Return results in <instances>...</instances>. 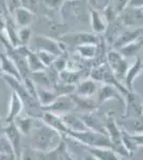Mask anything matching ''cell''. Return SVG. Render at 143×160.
Masks as SVG:
<instances>
[{
    "label": "cell",
    "mask_w": 143,
    "mask_h": 160,
    "mask_svg": "<svg viewBox=\"0 0 143 160\" xmlns=\"http://www.w3.org/2000/svg\"><path fill=\"white\" fill-rule=\"evenodd\" d=\"M2 79L7 82V84L12 89V91H14L16 94L19 96V98L22 99L23 106H24V110L26 115H29L31 118H42L44 111L42 109L40 102L36 97L32 96L28 90L26 89L23 81H18L17 79L13 78V77L7 76L3 75Z\"/></svg>",
    "instance_id": "cell-1"
},
{
    "label": "cell",
    "mask_w": 143,
    "mask_h": 160,
    "mask_svg": "<svg viewBox=\"0 0 143 160\" xmlns=\"http://www.w3.org/2000/svg\"><path fill=\"white\" fill-rule=\"evenodd\" d=\"M59 133L46 125L42 120H38L34 128L28 137L30 138L29 146L40 152H48L53 148L54 140Z\"/></svg>",
    "instance_id": "cell-2"
},
{
    "label": "cell",
    "mask_w": 143,
    "mask_h": 160,
    "mask_svg": "<svg viewBox=\"0 0 143 160\" xmlns=\"http://www.w3.org/2000/svg\"><path fill=\"white\" fill-rule=\"evenodd\" d=\"M88 3V2H87ZM84 0H66L60 9V15L64 20L72 22H84L87 20L88 9Z\"/></svg>",
    "instance_id": "cell-3"
},
{
    "label": "cell",
    "mask_w": 143,
    "mask_h": 160,
    "mask_svg": "<svg viewBox=\"0 0 143 160\" xmlns=\"http://www.w3.org/2000/svg\"><path fill=\"white\" fill-rule=\"evenodd\" d=\"M60 42L65 44L66 47H78L81 45H87V44H92V45H97L100 42V37H97L94 33H88L84 31H78L74 33H66L60 38Z\"/></svg>",
    "instance_id": "cell-4"
},
{
    "label": "cell",
    "mask_w": 143,
    "mask_h": 160,
    "mask_svg": "<svg viewBox=\"0 0 143 160\" xmlns=\"http://www.w3.org/2000/svg\"><path fill=\"white\" fill-rule=\"evenodd\" d=\"M106 61H107L106 63L108 64L109 68L114 74V76L119 80H124L126 72L129 68L128 61L126 60V58H124L118 50L113 49L107 52Z\"/></svg>",
    "instance_id": "cell-5"
},
{
    "label": "cell",
    "mask_w": 143,
    "mask_h": 160,
    "mask_svg": "<svg viewBox=\"0 0 143 160\" xmlns=\"http://www.w3.org/2000/svg\"><path fill=\"white\" fill-rule=\"evenodd\" d=\"M125 110L122 118H137L143 117V99L137 92H129L125 97Z\"/></svg>",
    "instance_id": "cell-6"
},
{
    "label": "cell",
    "mask_w": 143,
    "mask_h": 160,
    "mask_svg": "<svg viewBox=\"0 0 143 160\" xmlns=\"http://www.w3.org/2000/svg\"><path fill=\"white\" fill-rule=\"evenodd\" d=\"M34 44L36 50L46 51V52L53 53L57 57L65 52V49L67 48L64 43L46 37V35H36L34 38Z\"/></svg>",
    "instance_id": "cell-7"
},
{
    "label": "cell",
    "mask_w": 143,
    "mask_h": 160,
    "mask_svg": "<svg viewBox=\"0 0 143 160\" xmlns=\"http://www.w3.org/2000/svg\"><path fill=\"white\" fill-rule=\"evenodd\" d=\"M119 17L125 28H130V29L143 28V11L141 9L127 7Z\"/></svg>",
    "instance_id": "cell-8"
},
{
    "label": "cell",
    "mask_w": 143,
    "mask_h": 160,
    "mask_svg": "<svg viewBox=\"0 0 143 160\" xmlns=\"http://www.w3.org/2000/svg\"><path fill=\"white\" fill-rule=\"evenodd\" d=\"M3 136L8 139V141L11 144L14 155L17 160H20L23 152V144H22V133L18 130L14 123H9L6 125L3 130Z\"/></svg>",
    "instance_id": "cell-9"
},
{
    "label": "cell",
    "mask_w": 143,
    "mask_h": 160,
    "mask_svg": "<svg viewBox=\"0 0 143 160\" xmlns=\"http://www.w3.org/2000/svg\"><path fill=\"white\" fill-rule=\"evenodd\" d=\"M79 117L89 130L107 135V131L105 128V121H104L105 114H100L97 111H93V112L79 113Z\"/></svg>",
    "instance_id": "cell-10"
},
{
    "label": "cell",
    "mask_w": 143,
    "mask_h": 160,
    "mask_svg": "<svg viewBox=\"0 0 143 160\" xmlns=\"http://www.w3.org/2000/svg\"><path fill=\"white\" fill-rule=\"evenodd\" d=\"M43 111L54 113L57 115H64L75 111V104L73 102L71 95L69 96H60L51 105L47 107H42Z\"/></svg>",
    "instance_id": "cell-11"
},
{
    "label": "cell",
    "mask_w": 143,
    "mask_h": 160,
    "mask_svg": "<svg viewBox=\"0 0 143 160\" xmlns=\"http://www.w3.org/2000/svg\"><path fill=\"white\" fill-rule=\"evenodd\" d=\"M97 100H96V104L98 107H100L103 104H105L107 100H116L121 105H125V98L122 95V93L119 91L116 88L110 84H103L100 88H98L97 90Z\"/></svg>",
    "instance_id": "cell-12"
},
{
    "label": "cell",
    "mask_w": 143,
    "mask_h": 160,
    "mask_svg": "<svg viewBox=\"0 0 143 160\" xmlns=\"http://www.w3.org/2000/svg\"><path fill=\"white\" fill-rule=\"evenodd\" d=\"M105 121V128L107 131V135L110 138V140L113 142L115 145H121L122 144V132L123 129L120 127L118 121L115 120L113 115V112H107L104 118Z\"/></svg>",
    "instance_id": "cell-13"
},
{
    "label": "cell",
    "mask_w": 143,
    "mask_h": 160,
    "mask_svg": "<svg viewBox=\"0 0 143 160\" xmlns=\"http://www.w3.org/2000/svg\"><path fill=\"white\" fill-rule=\"evenodd\" d=\"M143 73V60L141 57H137L136 61L131 64L124 77V86L129 91H134V82Z\"/></svg>",
    "instance_id": "cell-14"
},
{
    "label": "cell",
    "mask_w": 143,
    "mask_h": 160,
    "mask_svg": "<svg viewBox=\"0 0 143 160\" xmlns=\"http://www.w3.org/2000/svg\"><path fill=\"white\" fill-rule=\"evenodd\" d=\"M140 38H142V28L140 29H130V28H125L122 33L119 35V38H116V41L112 45V48L115 50L120 49L121 47L127 45V44L135 42V41L139 40Z\"/></svg>",
    "instance_id": "cell-15"
},
{
    "label": "cell",
    "mask_w": 143,
    "mask_h": 160,
    "mask_svg": "<svg viewBox=\"0 0 143 160\" xmlns=\"http://www.w3.org/2000/svg\"><path fill=\"white\" fill-rule=\"evenodd\" d=\"M24 110V106H23L22 99L19 98V96L15 93L14 91L11 92V96H10V104H9V110H8V114L4 118L7 124L13 123L15 121V118L19 117V114L22 113V111Z\"/></svg>",
    "instance_id": "cell-16"
},
{
    "label": "cell",
    "mask_w": 143,
    "mask_h": 160,
    "mask_svg": "<svg viewBox=\"0 0 143 160\" xmlns=\"http://www.w3.org/2000/svg\"><path fill=\"white\" fill-rule=\"evenodd\" d=\"M125 29V27H124V25L122 24L121 19L116 18L115 20H113V22H109L107 28H106V31L105 33H104V40H105V42L107 43V45H110L111 47H112V45L114 44V42L116 41V38H119V35L122 33V31Z\"/></svg>",
    "instance_id": "cell-17"
},
{
    "label": "cell",
    "mask_w": 143,
    "mask_h": 160,
    "mask_svg": "<svg viewBox=\"0 0 143 160\" xmlns=\"http://www.w3.org/2000/svg\"><path fill=\"white\" fill-rule=\"evenodd\" d=\"M89 19L90 25L92 28L94 34H103L105 33L106 28L108 26V22H106L105 17H104L103 13L95 11V10L89 9Z\"/></svg>",
    "instance_id": "cell-18"
},
{
    "label": "cell",
    "mask_w": 143,
    "mask_h": 160,
    "mask_svg": "<svg viewBox=\"0 0 143 160\" xmlns=\"http://www.w3.org/2000/svg\"><path fill=\"white\" fill-rule=\"evenodd\" d=\"M81 146L87 152V154L92 155L97 160H121V157L110 148H92V146H84V145Z\"/></svg>",
    "instance_id": "cell-19"
},
{
    "label": "cell",
    "mask_w": 143,
    "mask_h": 160,
    "mask_svg": "<svg viewBox=\"0 0 143 160\" xmlns=\"http://www.w3.org/2000/svg\"><path fill=\"white\" fill-rule=\"evenodd\" d=\"M13 18H14L15 22L18 26V28L23 27H29L31 24L34 22L35 14L31 12L30 10L26 9L24 7H20L13 13Z\"/></svg>",
    "instance_id": "cell-20"
},
{
    "label": "cell",
    "mask_w": 143,
    "mask_h": 160,
    "mask_svg": "<svg viewBox=\"0 0 143 160\" xmlns=\"http://www.w3.org/2000/svg\"><path fill=\"white\" fill-rule=\"evenodd\" d=\"M0 71L2 72L3 75L13 77V78L17 79L18 81H23L22 76H20L15 63L4 52L0 53Z\"/></svg>",
    "instance_id": "cell-21"
},
{
    "label": "cell",
    "mask_w": 143,
    "mask_h": 160,
    "mask_svg": "<svg viewBox=\"0 0 143 160\" xmlns=\"http://www.w3.org/2000/svg\"><path fill=\"white\" fill-rule=\"evenodd\" d=\"M97 90H98L97 82L91 78H88V79H84V80H82V81H80L79 83L77 84L75 94L80 97L91 98L93 95L97 93Z\"/></svg>",
    "instance_id": "cell-22"
},
{
    "label": "cell",
    "mask_w": 143,
    "mask_h": 160,
    "mask_svg": "<svg viewBox=\"0 0 143 160\" xmlns=\"http://www.w3.org/2000/svg\"><path fill=\"white\" fill-rule=\"evenodd\" d=\"M118 124L122 129L131 135L143 133V117L137 118H121Z\"/></svg>",
    "instance_id": "cell-23"
},
{
    "label": "cell",
    "mask_w": 143,
    "mask_h": 160,
    "mask_svg": "<svg viewBox=\"0 0 143 160\" xmlns=\"http://www.w3.org/2000/svg\"><path fill=\"white\" fill-rule=\"evenodd\" d=\"M61 120L63 121V123L65 124L67 129H69V130H73V131L88 130L87 126L82 122L79 114H76V113H74V112L66 113V114H64V115H61Z\"/></svg>",
    "instance_id": "cell-24"
},
{
    "label": "cell",
    "mask_w": 143,
    "mask_h": 160,
    "mask_svg": "<svg viewBox=\"0 0 143 160\" xmlns=\"http://www.w3.org/2000/svg\"><path fill=\"white\" fill-rule=\"evenodd\" d=\"M71 97L75 104V110L81 111V113L93 112V111L97 110V108H98L97 104H96V102L92 100L91 98L80 97L76 94H72Z\"/></svg>",
    "instance_id": "cell-25"
},
{
    "label": "cell",
    "mask_w": 143,
    "mask_h": 160,
    "mask_svg": "<svg viewBox=\"0 0 143 160\" xmlns=\"http://www.w3.org/2000/svg\"><path fill=\"white\" fill-rule=\"evenodd\" d=\"M38 120H40V118H34L29 117V115H25V117H17L13 123L16 125L22 135L29 136L32 129L34 128Z\"/></svg>",
    "instance_id": "cell-26"
},
{
    "label": "cell",
    "mask_w": 143,
    "mask_h": 160,
    "mask_svg": "<svg viewBox=\"0 0 143 160\" xmlns=\"http://www.w3.org/2000/svg\"><path fill=\"white\" fill-rule=\"evenodd\" d=\"M17 31H18V26L15 22L14 18L11 14L8 15L6 19V27H4V32H6V38L10 43L12 44L14 47L19 46V42H18V37H17Z\"/></svg>",
    "instance_id": "cell-27"
},
{
    "label": "cell",
    "mask_w": 143,
    "mask_h": 160,
    "mask_svg": "<svg viewBox=\"0 0 143 160\" xmlns=\"http://www.w3.org/2000/svg\"><path fill=\"white\" fill-rule=\"evenodd\" d=\"M142 48H143V38H140L139 40L121 47L120 49H118V51L124 58H134V57L138 56V53L141 51Z\"/></svg>",
    "instance_id": "cell-28"
},
{
    "label": "cell",
    "mask_w": 143,
    "mask_h": 160,
    "mask_svg": "<svg viewBox=\"0 0 143 160\" xmlns=\"http://www.w3.org/2000/svg\"><path fill=\"white\" fill-rule=\"evenodd\" d=\"M36 94H38V99L42 107H47L58 98V96L53 91V89L38 88V89H36Z\"/></svg>",
    "instance_id": "cell-29"
},
{
    "label": "cell",
    "mask_w": 143,
    "mask_h": 160,
    "mask_svg": "<svg viewBox=\"0 0 143 160\" xmlns=\"http://www.w3.org/2000/svg\"><path fill=\"white\" fill-rule=\"evenodd\" d=\"M81 74H82L81 71L66 68L59 74V79H60V81L65 82V83L75 84V86H77V83H79L80 82Z\"/></svg>",
    "instance_id": "cell-30"
},
{
    "label": "cell",
    "mask_w": 143,
    "mask_h": 160,
    "mask_svg": "<svg viewBox=\"0 0 143 160\" xmlns=\"http://www.w3.org/2000/svg\"><path fill=\"white\" fill-rule=\"evenodd\" d=\"M31 79L34 82V84L40 86V88H45V89H51L53 84L49 79V76L47 72L45 71H38V72H33L31 73Z\"/></svg>",
    "instance_id": "cell-31"
},
{
    "label": "cell",
    "mask_w": 143,
    "mask_h": 160,
    "mask_svg": "<svg viewBox=\"0 0 143 160\" xmlns=\"http://www.w3.org/2000/svg\"><path fill=\"white\" fill-rule=\"evenodd\" d=\"M26 61H27V64H28V66H29L31 73H33V72H38V71H45L46 69L44 64L41 62L40 58H38L36 51L30 50L29 52H28V55L26 56Z\"/></svg>",
    "instance_id": "cell-32"
},
{
    "label": "cell",
    "mask_w": 143,
    "mask_h": 160,
    "mask_svg": "<svg viewBox=\"0 0 143 160\" xmlns=\"http://www.w3.org/2000/svg\"><path fill=\"white\" fill-rule=\"evenodd\" d=\"M76 53L84 60L95 59L96 53H97V45L87 44V45L78 46V47H76Z\"/></svg>",
    "instance_id": "cell-33"
},
{
    "label": "cell",
    "mask_w": 143,
    "mask_h": 160,
    "mask_svg": "<svg viewBox=\"0 0 143 160\" xmlns=\"http://www.w3.org/2000/svg\"><path fill=\"white\" fill-rule=\"evenodd\" d=\"M53 91L56 93L57 96H69L72 94H75L76 91V86L75 84H69L65 83V82L59 81L58 83H56L54 86H53Z\"/></svg>",
    "instance_id": "cell-34"
},
{
    "label": "cell",
    "mask_w": 143,
    "mask_h": 160,
    "mask_svg": "<svg viewBox=\"0 0 143 160\" xmlns=\"http://www.w3.org/2000/svg\"><path fill=\"white\" fill-rule=\"evenodd\" d=\"M122 144H123V146L125 148L126 151L128 152L129 156L131 158H134L139 148H138L136 142L134 141V139L131 138L130 133H128L125 130H123V132H122Z\"/></svg>",
    "instance_id": "cell-35"
},
{
    "label": "cell",
    "mask_w": 143,
    "mask_h": 160,
    "mask_svg": "<svg viewBox=\"0 0 143 160\" xmlns=\"http://www.w3.org/2000/svg\"><path fill=\"white\" fill-rule=\"evenodd\" d=\"M20 160H44V152L36 151L29 145L23 146Z\"/></svg>",
    "instance_id": "cell-36"
},
{
    "label": "cell",
    "mask_w": 143,
    "mask_h": 160,
    "mask_svg": "<svg viewBox=\"0 0 143 160\" xmlns=\"http://www.w3.org/2000/svg\"><path fill=\"white\" fill-rule=\"evenodd\" d=\"M17 37H18V42H19V45L29 46L30 40H31V38H32V32H31V29L29 27L18 28Z\"/></svg>",
    "instance_id": "cell-37"
},
{
    "label": "cell",
    "mask_w": 143,
    "mask_h": 160,
    "mask_svg": "<svg viewBox=\"0 0 143 160\" xmlns=\"http://www.w3.org/2000/svg\"><path fill=\"white\" fill-rule=\"evenodd\" d=\"M65 1L66 0H43V4L49 14H51L54 12H59Z\"/></svg>",
    "instance_id": "cell-38"
},
{
    "label": "cell",
    "mask_w": 143,
    "mask_h": 160,
    "mask_svg": "<svg viewBox=\"0 0 143 160\" xmlns=\"http://www.w3.org/2000/svg\"><path fill=\"white\" fill-rule=\"evenodd\" d=\"M36 53H38V58H40L41 62L44 64V66H45L46 68H49V66L51 65V64L54 63V60H56L58 57L53 55V53H49V52H46V51H38L36 50Z\"/></svg>",
    "instance_id": "cell-39"
},
{
    "label": "cell",
    "mask_w": 143,
    "mask_h": 160,
    "mask_svg": "<svg viewBox=\"0 0 143 160\" xmlns=\"http://www.w3.org/2000/svg\"><path fill=\"white\" fill-rule=\"evenodd\" d=\"M111 0H88V4H89V9L95 10L98 12H104V10L106 9Z\"/></svg>",
    "instance_id": "cell-40"
},
{
    "label": "cell",
    "mask_w": 143,
    "mask_h": 160,
    "mask_svg": "<svg viewBox=\"0 0 143 160\" xmlns=\"http://www.w3.org/2000/svg\"><path fill=\"white\" fill-rule=\"evenodd\" d=\"M10 14L9 10L7 8L6 0H0V32H4V27H6V19L8 15Z\"/></svg>",
    "instance_id": "cell-41"
},
{
    "label": "cell",
    "mask_w": 143,
    "mask_h": 160,
    "mask_svg": "<svg viewBox=\"0 0 143 160\" xmlns=\"http://www.w3.org/2000/svg\"><path fill=\"white\" fill-rule=\"evenodd\" d=\"M22 2V7L26 8V9L30 10L31 12L38 13L40 11L41 4L43 3V0H20Z\"/></svg>",
    "instance_id": "cell-42"
},
{
    "label": "cell",
    "mask_w": 143,
    "mask_h": 160,
    "mask_svg": "<svg viewBox=\"0 0 143 160\" xmlns=\"http://www.w3.org/2000/svg\"><path fill=\"white\" fill-rule=\"evenodd\" d=\"M129 0H111L110 1V7L113 9V11L120 16L122 12L128 7Z\"/></svg>",
    "instance_id": "cell-43"
},
{
    "label": "cell",
    "mask_w": 143,
    "mask_h": 160,
    "mask_svg": "<svg viewBox=\"0 0 143 160\" xmlns=\"http://www.w3.org/2000/svg\"><path fill=\"white\" fill-rule=\"evenodd\" d=\"M0 155H14L11 144L4 136H0Z\"/></svg>",
    "instance_id": "cell-44"
},
{
    "label": "cell",
    "mask_w": 143,
    "mask_h": 160,
    "mask_svg": "<svg viewBox=\"0 0 143 160\" xmlns=\"http://www.w3.org/2000/svg\"><path fill=\"white\" fill-rule=\"evenodd\" d=\"M6 4H7V8L11 15H13V13L16 11L18 8L22 7L20 0H6Z\"/></svg>",
    "instance_id": "cell-45"
},
{
    "label": "cell",
    "mask_w": 143,
    "mask_h": 160,
    "mask_svg": "<svg viewBox=\"0 0 143 160\" xmlns=\"http://www.w3.org/2000/svg\"><path fill=\"white\" fill-rule=\"evenodd\" d=\"M131 135V133H130ZM131 138L136 142L138 148H142L143 146V133H138V135H131Z\"/></svg>",
    "instance_id": "cell-46"
},
{
    "label": "cell",
    "mask_w": 143,
    "mask_h": 160,
    "mask_svg": "<svg viewBox=\"0 0 143 160\" xmlns=\"http://www.w3.org/2000/svg\"><path fill=\"white\" fill-rule=\"evenodd\" d=\"M128 7L135 9H143V0H129Z\"/></svg>",
    "instance_id": "cell-47"
},
{
    "label": "cell",
    "mask_w": 143,
    "mask_h": 160,
    "mask_svg": "<svg viewBox=\"0 0 143 160\" xmlns=\"http://www.w3.org/2000/svg\"><path fill=\"white\" fill-rule=\"evenodd\" d=\"M0 160H17L15 155H0Z\"/></svg>",
    "instance_id": "cell-48"
},
{
    "label": "cell",
    "mask_w": 143,
    "mask_h": 160,
    "mask_svg": "<svg viewBox=\"0 0 143 160\" xmlns=\"http://www.w3.org/2000/svg\"><path fill=\"white\" fill-rule=\"evenodd\" d=\"M7 123L4 121V118H2L0 117V136H3V130H4V127H6Z\"/></svg>",
    "instance_id": "cell-49"
},
{
    "label": "cell",
    "mask_w": 143,
    "mask_h": 160,
    "mask_svg": "<svg viewBox=\"0 0 143 160\" xmlns=\"http://www.w3.org/2000/svg\"><path fill=\"white\" fill-rule=\"evenodd\" d=\"M64 160H76V159H75L74 157H73L72 155L67 152V153L65 154V156H64Z\"/></svg>",
    "instance_id": "cell-50"
},
{
    "label": "cell",
    "mask_w": 143,
    "mask_h": 160,
    "mask_svg": "<svg viewBox=\"0 0 143 160\" xmlns=\"http://www.w3.org/2000/svg\"><path fill=\"white\" fill-rule=\"evenodd\" d=\"M84 160H97L95 158V157H93L92 155H90V154H87L84 157Z\"/></svg>",
    "instance_id": "cell-51"
},
{
    "label": "cell",
    "mask_w": 143,
    "mask_h": 160,
    "mask_svg": "<svg viewBox=\"0 0 143 160\" xmlns=\"http://www.w3.org/2000/svg\"><path fill=\"white\" fill-rule=\"evenodd\" d=\"M121 160H134L131 157H121Z\"/></svg>",
    "instance_id": "cell-52"
},
{
    "label": "cell",
    "mask_w": 143,
    "mask_h": 160,
    "mask_svg": "<svg viewBox=\"0 0 143 160\" xmlns=\"http://www.w3.org/2000/svg\"><path fill=\"white\" fill-rule=\"evenodd\" d=\"M2 76H3V74H2V72L0 71V78H2Z\"/></svg>",
    "instance_id": "cell-53"
},
{
    "label": "cell",
    "mask_w": 143,
    "mask_h": 160,
    "mask_svg": "<svg viewBox=\"0 0 143 160\" xmlns=\"http://www.w3.org/2000/svg\"><path fill=\"white\" fill-rule=\"evenodd\" d=\"M141 10H142V11H143V9H141Z\"/></svg>",
    "instance_id": "cell-54"
}]
</instances>
